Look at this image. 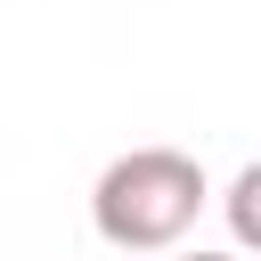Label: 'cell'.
Returning <instances> with one entry per match:
<instances>
[{"instance_id":"1","label":"cell","mask_w":261,"mask_h":261,"mask_svg":"<svg viewBox=\"0 0 261 261\" xmlns=\"http://www.w3.org/2000/svg\"><path fill=\"white\" fill-rule=\"evenodd\" d=\"M204 204H212V179L179 147H130L90 188V220H98V237L114 253H171L196 228Z\"/></svg>"},{"instance_id":"2","label":"cell","mask_w":261,"mask_h":261,"mask_svg":"<svg viewBox=\"0 0 261 261\" xmlns=\"http://www.w3.org/2000/svg\"><path fill=\"white\" fill-rule=\"evenodd\" d=\"M220 212H228V237L261 261V163H245L237 179H228V196H220Z\"/></svg>"},{"instance_id":"3","label":"cell","mask_w":261,"mask_h":261,"mask_svg":"<svg viewBox=\"0 0 261 261\" xmlns=\"http://www.w3.org/2000/svg\"><path fill=\"white\" fill-rule=\"evenodd\" d=\"M188 261H228V253H188Z\"/></svg>"}]
</instances>
